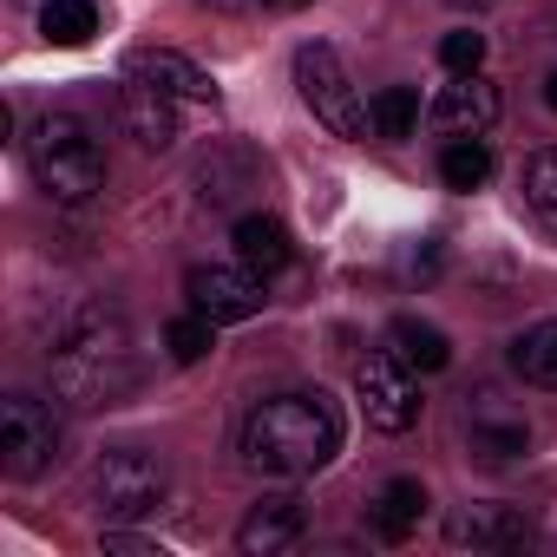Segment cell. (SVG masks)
<instances>
[{"instance_id": "obj_1", "label": "cell", "mask_w": 557, "mask_h": 557, "mask_svg": "<svg viewBox=\"0 0 557 557\" xmlns=\"http://www.w3.org/2000/svg\"><path fill=\"white\" fill-rule=\"evenodd\" d=\"M47 374H53V394L66 407H119L132 387H138V348H132V322L106 302H86L73 309L60 329H53V348H47Z\"/></svg>"}, {"instance_id": "obj_2", "label": "cell", "mask_w": 557, "mask_h": 557, "mask_svg": "<svg viewBox=\"0 0 557 557\" xmlns=\"http://www.w3.org/2000/svg\"><path fill=\"white\" fill-rule=\"evenodd\" d=\"M236 446H243V459H249L256 472H269V479H309V472H322V466L342 453V413H335V400H329L322 387H315V394H309V387L269 394V400L249 407Z\"/></svg>"}, {"instance_id": "obj_3", "label": "cell", "mask_w": 557, "mask_h": 557, "mask_svg": "<svg viewBox=\"0 0 557 557\" xmlns=\"http://www.w3.org/2000/svg\"><path fill=\"white\" fill-rule=\"evenodd\" d=\"M27 158H34V177L53 203H86L106 190V145L73 112H47L27 138Z\"/></svg>"}, {"instance_id": "obj_4", "label": "cell", "mask_w": 557, "mask_h": 557, "mask_svg": "<svg viewBox=\"0 0 557 557\" xmlns=\"http://www.w3.org/2000/svg\"><path fill=\"white\" fill-rule=\"evenodd\" d=\"M164 492H171V472H164V459L145 453V446H119V453H106V459L92 466V498H99V511H106L112 524L151 518V511L164 505Z\"/></svg>"}, {"instance_id": "obj_5", "label": "cell", "mask_w": 557, "mask_h": 557, "mask_svg": "<svg viewBox=\"0 0 557 557\" xmlns=\"http://www.w3.org/2000/svg\"><path fill=\"white\" fill-rule=\"evenodd\" d=\"M296 86H302V99H309V112L335 132V138H368L374 132V112L361 106V92H355V79H348V66H342V53L335 47H302L296 53Z\"/></svg>"}, {"instance_id": "obj_6", "label": "cell", "mask_w": 557, "mask_h": 557, "mask_svg": "<svg viewBox=\"0 0 557 557\" xmlns=\"http://www.w3.org/2000/svg\"><path fill=\"white\" fill-rule=\"evenodd\" d=\"M53 459H60L53 407L34 394H8V407H0V466H8V479H40Z\"/></svg>"}, {"instance_id": "obj_7", "label": "cell", "mask_w": 557, "mask_h": 557, "mask_svg": "<svg viewBox=\"0 0 557 557\" xmlns=\"http://www.w3.org/2000/svg\"><path fill=\"white\" fill-rule=\"evenodd\" d=\"M355 400H361L374 433H407L420 420V381L394 348H381V355H368L355 368Z\"/></svg>"}, {"instance_id": "obj_8", "label": "cell", "mask_w": 557, "mask_h": 557, "mask_svg": "<svg viewBox=\"0 0 557 557\" xmlns=\"http://www.w3.org/2000/svg\"><path fill=\"white\" fill-rule=\"evenodd\" d=\"M184 296L210 322H249V315H262V275L249 262H197L184 275Z\"/></svg>"}, {"instance_id": "obj_9", "label": "cell", "mask_w": 557, "mask_h": 557, "mask_svg": "<svg viewBox=\"0 0 557 557\" xmlns=\"http://www.w3.org/2000/svg\"><path fill=\"white\" fill-rule=\"evenodd\" d=\"M426 125H433L440 138H485V132L498 125V86L479 79V73H453V86H440Z\"/></svg>"}, {"instance_id": "obj_10", "label": "cell", "mask_w": 557, "mask_h": 557, "mask_svg": "<svg viewBox=\"0 0 557 557\" xmlns=\"http://www.w3.org/2000/svg\"><path fill=\"white\" fill-rule=\"evenodd\" d=\"M125 79H138V86L164 92L171 106H216V86H210V73H203L197 60L171 53V47H138V53L125 60Z\"/></svg>"}, {"instance_id": "obj_11", "label": "cell", "mask_w": 557, "mask_h": 557, "mask_svg": "<svg viewBox=\"0 0 557 557\" xmlns=\"http://www.w3.org/2000/svg\"><path fill=\"white\" fill-rule=\"evenodd\" d=\"M302 537H309V511H302V498H289V492L249 505V518L236 524V550H243V557H283V550H296Z\"/></svg>"}, {"instance_id": "obj_12", "label": "cell", "mask_w": 557, "mask_h": 557, "mask_svg": "<svg viewBox=\"0 0 557 557\" xmlns=\"http://www.w3.org/2000/svg\"><path fill=\"white\" fill-rule=\"evenodd\" d=\"M524 446H531L524 413L498 407V394H479L472 413H466V453H472L479 466H511V459H524Z\"/></svg>"}, {"instance_id": "obj_13", "label": "cell", "mask_w": 557, "mask_h": 557, "mask_svg": "<svg viewBox=\"0 0 557 557\" xmlns=\"http://www.w3.org/2000/svg\"><path fill=\"white\" fill-rule=\"evenodd\" d=\"M119 132H125L138 151H171V145H177V112H171L164 92L125 79V92H119Z\"/></svg>"}, {"instance_id": "obj_14", "label": "cell", "mask_w": 557, "mask_h": 557, "mask_svg": "<svg viewBox=\"0 0 557 557\" xmlns=\"http://www.w3.org/2000/svg\"><path fill=\"white\" fill-rule=\"evenodd\" d=\"M446 537L472 544V550H518V544H531V518L511 511V505H472L446 524Z\"/></svg>"}, {"instance_id": "obj_15", "label": "cell", "mask_w": 557, "mask_h": 557, "mask_svg": "<svg viewBox=\"0 0 557 557\" xmlns=\"http://www.w3.org/2000/svg\"><path fill=\"white\" fill-rule=\"evenodd\" d=\"M420 518H426V485L420 479H387L368 505V524H374L381 544H407L420 531Z\"/></svg>"}, {"instance_id": "obj_16", "label": "cell", "mask_w": 557, "mask_h": 557, "mask_svg": "<svg viewBox=\"0 0 557 557\" xmlns=\"http://www.w3.org/2000/svg\"><path fill=\"white\" fill-rule=\"evenodd\" d=\"M296 249H289V230H283V216H269V210H249V216H236V262H249L256 275H275Z\"/></svg>"}, {"instance_id": "obj_17", "label": "cell", "mask_w": 557, "mask_h": 557, "mask_svg": "<svg viewBox=\"0 0 557 557\" xmlns=\"http://www.w3.org/2000/svg\"><path fill=\"white\" fill-rule=\"evenodd\" d=\"M387 348H394L413 374H440V368L453 361V342H446L433 322H420V315H394V322H387Z\"/></svg>"}, {"instance_id": "obj_18", "label": "cell", "mask_w": 557, "mask_h": 557, "mask_svg": "<svg viewBox=\"0 0 557 557\" xmlns=\"http://www.w3.org/2000/svg\"><path fill=\"white\" fill-rule=\"evenodd\" d=\"M511 368H518V381H531V387H550V394H557V322L524 329V335L511 342Z\"/></svg>"}, {"instance_id": "obj_19", "label": "cell", "mask_w": 557, "mask_h": 557, "mask_svg": "<svg viewBox=\"0 0 557 557\" xmlns=\"http://www.w3.org/2000/svg\"><path fill=\"white\" fill-rule=\"evenodd\" d=\"M40 34L53 47H86L99 34V8H92V0H47V8H40Z\"/></svg>"}, {"instance_id": "obj_20", "label": "cell", "mask_w": 557, "mask_h": 557, "mask_svg": "<svg viewBox=\"0 0 557 557\" xmlns=\"http://www.w3.org/2000/svg\"><path fill=\"white\" fill-rule=\"evenodd\" d=\"M518 190H524V210L557 236V151H531V158H524Z\"/></svg>"}, {"instance_id": "obj_21", "label": "cell", "mask_w": 557, "mask_h": 557, "mask_svg": "<svg viewBox=\"0 0 557 557\" xmlns=\"http://www.w3.org/2000/svg\"><path fill=\"white\" fill-rule=\"evenodd\" d=\"M440 177H446L453 190H479V184L492 177V151H485V138H453V145L440 151Z\"/></svg>"}, {"instance_id": "obj_22", "label": "cell", "mask_w": 557, "mask_h": 557, "mask_svg": "<svg viewBox=\"0 0 557 557\" xmlns=\"http://www.w3.org/2000/svg\"><path fill=\"white\" fill-rule=\"evenodd\" d=\"M413 125H420V92L413 86H387L374 99V132L381 138H413Z\"/></svg>"}, {"instance_id": "obj_23", "label": "cell", "mask_w": 557, "mask_h": 557, "mask_svg": "<svg viewBox=\"0 0 557 557\" xmlns=\"http://www.w3.org/2000/svg\"><path fill=\"white\" fill-rule=\"evenodd\" d=\"M164 348H171V361H203L210 348H216V322L210 315H177L171 329H164Z\"/></svg>"}, {"instance_id": "obj_24", "label": "cell", "mask_w": 557, "mask_h": 557, "mask_svg": "<svg viewBox=\"0 0 557 557\" xmlns=\"http://www.w3.org/2000/svg\"><path fill=\"white\" fill-rule=\"evenodd\" d=\"M440 60H446V73H479L485 66V34H446L440 40Z\"/></svg>"}, {"instance_id": "obj_25", "label": "cell", "mask_w": 557, "mask_h": 557, "mask_svg": "<svg viewBox=\"0 0 557 557\" xmlns=\"http://www.w3.org/2000/svg\"><path fill=\"white\" fill-rule=\"evenodd\" d=\"M106 550H132V557H164L158 544H145V537H132V531H106Z\"/></svg>"}, {"instance_id": "obj_26", "label": "cell", "mask_w": 557, "mask_h": 557, "mask_svg": "<svg viewBox=\"0 0 557 557\" xmlns=\"http://www.w3.org/2000/svg\"><path fill=\"white\" fill-rule=\"evenodd\" d=\"M256 8H269V14H296V8H309V0H256Z\"/></svg>"}, {"instance_id": "obj_27", "label": "cell", "mask_w": 557, "mask_h": 557, "mask_svg": "<svg viewBox=\"0 0 557 557\" xmlns=\"http://www.w3.org/2000/svg\"><path fill=\"white\" fill-rule=\"evenodd\" d=\"M544 106H550V112H557V73H550V79H544Z\"/></svg>"}, {"instance_id": "obj_28", "label": "cell", "mask_w": 557, "mask_h": 557, "mask_svg": "<svg viewBox=\"0 0 557 557\" xmlns=\"http://www.w3.org/2000/svg\"><path fill=\"white\" fill-rule=\"evenodd\" d=\"M453 8H492V0H453Z\"/></svg>"}]
</instances>
